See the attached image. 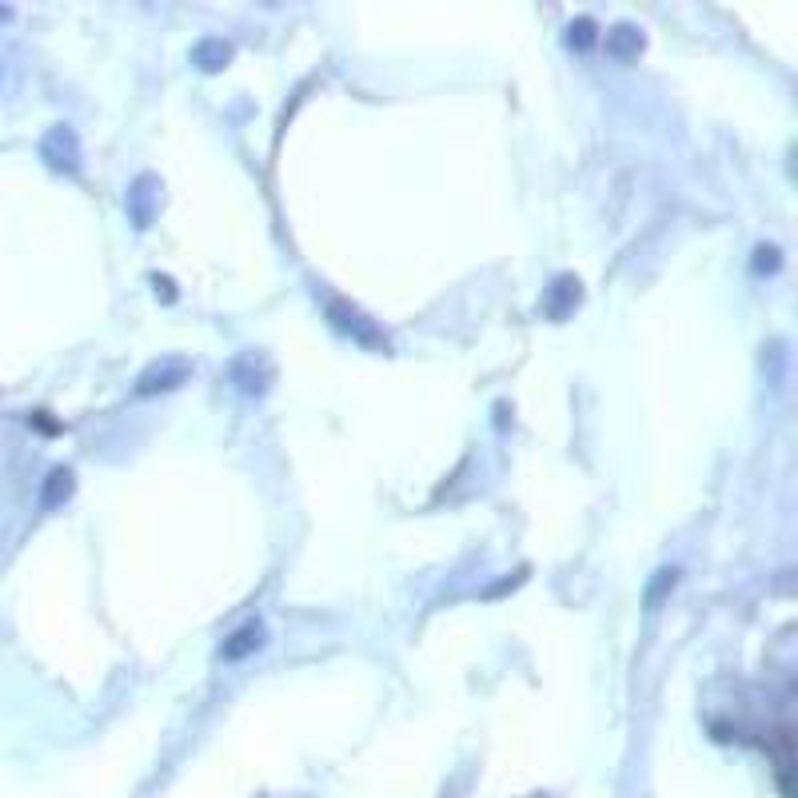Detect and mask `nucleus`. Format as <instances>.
Returning a JSON list of instances; mask_svg holds the SVG:
<instances>
[{
    "mask_svg": "<svg viewBox=\"0 0 798 798\" xmlns=\"http://www.w3.org/2000/svg\"><path fill=\"white\" fill-rule=\"evenodd\" d=\"M228 376H232V384L244 392V396H264L268 392V384H272V368L256 356V352H248V356H236L232 360V368H228Z\"/></svg>",
    "mask_w": 798,
    "mask_h": 798,
    "instance_id": "39448f33",
    "label": "nucleus"
},
{
    "mask_svg": "<svg viewBox=\"0 0 798 798\" xmlns=\"http://www.w3.org/2000/svg\"><path fill=\"white\" fill-rule=\"evenodd\" d=\"M188 380V368L180 360H164V364H152L140 380H136V396H156V392H172Z\"/></svg>",
    "mask_w": 798,
    "mask_h": 798,
    "instance_id": "0eeeda50",
    "label": "nucleus"
},
{
    "mask_svg": "<svg viewBox=\"0 0 798 798\" xmlns=\"http://www.w3.org/2000/svg\"><path fill=\"white\" fill-rule=\"evenodd\" d=\"M579 300H583L579 280H575L571 272H563V276H555V280L547 284V292H543V316H547V320H567V316L579 308Z\"/></svg>",
    "mask_w": 798,
    "mask_h": 798,
    "instance_id": "20e7f679",
    "label": "nucleus"
},
{
    "mask_svg": "<svg viewBox=\"0 0 798 798\" xmlns=\"http://www.w3.org/2000/svg\"><path fill=\"white\" fill-rule=\"evenodd\" d=\"M40 160H44L52 172H60V176H76V172H80V140H76V132H72L68 124L48 128V132L40 136Z\"/></svg>",
    "mask_w": 798,
    "mask_h": 798,
    "instance_id": "f257e3e1",
    "label": "nucleus"
},
{
    "mask_svg": "<svg viewBox=\"0 0 798 798\" xmlns=\"http://www.w3.org/2000/svg\"><path fill=\"white\" fill-rule=\"evenodd\" d=\"M8 20H12V8H8V4H0V24H8Z\"/></svg>",
    "mask_w": 798,
    "mask_h": 798,
    "instance_id": "4468645a",
    "label": "nucleus"
},
{
    "mask_svg": "<svg viewBox=\"0 0 798 798\" xmlns=\"http://www.w3.org/2000/svg\"><path fill=\"white\" fill-rule=\"evenodd\" d=\"M124 208H128V220L136 228H148L156 220V208H160V180L152 172H140L132 184H128V196H124Z\"/></svg>",
    "mask_w": 798,
    "mask_h": 798,
    "instance_id": "f03ea898",
    "label": "nucleus"
},
{
    "mask_svg": "<svg viewBox=\"0 0 798 798\" xmlns=\"http://www.w3.org/2000/svg\"><path fill=\"white\" fill-rule=\"evenodd\" d=\"M607 52L619 56V60L639 56V52H643V32H639L635 24H615V28L607 32Z\"/></svg>",
    "mask_w": 798,
    "mask_h": 798,
    "instance_id": "9d476101",
    "label": "nucleus"
},
{
    "mask_svg": "<svg viewBox=\"0 0 798 798\" xmlns=\"http://www.w3.org/2000/svg\"><path fill=\"white\" fill-rule=\"evenodd\" d=\"M595 40H599V24H595L591 16H575L571 28H567V44H571L575 52H591Z\"/></svg>",
    "mask_w": 798,
    "mask_h": 798,
    "instance_id": "9b49d317",
    "label": "nucleus"
},
{
    "mask_svg": "<svg viewBox=\"0 0 798 798\" xmlns=\"http://www.w3.org/2000/svg\"><path fill=\"white\" fill-rule=\"evenodd\" d=\"M328 320H332L348 340H356V344H364V348H384V332H380L368 316H360L352 304L332 300V304H328Z\"/></svg>",
    "mask_w": 798,
    "mask_h": 798,
    "instance_id": "7ed1b4c3",
    "label": "nucleus"
},
{
    "mask_svg": "<svg viewBox=\"0 0 798 798\" xmlns=\"http://www.w3.org/2000/svg\"><path fill=\"white\" fill-rule=\"evenodd\" d=\"M228 60H232V44L220 40V36H204V40H196V48H192V64H196L200 72H208V76L224 72Z\"/></svg>",
    "mask_w": 798,
    "mask_h": 798,
    "instance_id": "6e6552de",
    "label": "nucleus"
},
{
    "mask_svg": "<svg viewBox=\"0 0 798 798\" xmlns=\"http://www.w3.org/2000/svg\"><path fill=\"white\" fill-rule=\"evenodd\" d=\"M268 643V631H264V623L260 619H248V623H240L224 643H220V659H228V663H236V659H248V655H256L260 647Z\"/></svg>",
    "mask_w": 798,
    "mask_h": 798,
    "instance_id": "423d86ee",
    "label": "nucleus"
},
{
    "mask_svg": "<svg viewBox=\"0 0 798 798\" xmlns=\"http://www.w3.org/2000/svg\"><path fill=\"white\" fill-rule=\"evenodd\" d=\"M0 80H4V68H0Z\"/></svg>",
    "mask_w": 798,
    "mask_h": 798,
    "instance_id": "2eb2a0df",
    "label": "nucleus"
},
{
    "mask_svg": "<svg viewBox=\"0 0 798 798\" xmlns=\"http://www.w3.org/2000/svg\"><path fill=\"white\" fill-rule=\"evenodd\" d=\"M72 487H76V475H72V467H52L48 471V479L40 483V503L44 507H60L68 495H72Z\"/></svg>",
    "mask_w": 798,
    "mask_h": 798,
    "instance_id": "1a4fd4ad",
    "label": "nucleus"
},
{
    "mask_svg": "<svg viewBox=\"0 0 798 798\" xmlns=\"http://www.w3.org/2000/svg\"><path fill=\"white\" fill-rule=\"evenodd\" d=\"M675 579H679V571H671V567H667V571H659V575L651 579V587H647V607H655V603L667 595V587H671Z\"/></svg>",
    "mask_w": 798,
    "mask_h": 798,
    "instance_id": "ddd939ff",
    "label": "nucleus"
},
{
    "mask_svg": "<svg viewBox=\"0 0 798 798\" xmlns=\"http://www.w3.org/2000/svg\"><path fill=\"white\" fill-rule=\"evenodd\" d=\"M779 268H783V252L775 244H759L755 248V272L759 276H775Z\"/></svg>",
    "mask_w": 798,
    "mask_h": 798,
    "instance_id": "f8f14e48",
    "label": "nucleus"
}]
</instances>
